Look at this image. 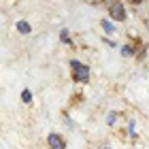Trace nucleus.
<instances>
[{"label":"nucleus","instance_id":"obj_1","mask_svg":"<svg viewBox=\"0 0 149 149\" xmlns=\"http://www.w3.org/2000/svg\"><path fill=\"white\" fill-rule=\"evenodd\" d=\"M109 13L113 19H117V22H126V9L121 2H111L109 4Z\"/></svg>","mask_w":149,"mask_h":149},{"label":"nucleus","instance_id":"obj_2","mask_svg":"<svg viewBox=\"0 0 149 149\" xmlns=\"http://www.w3.org/2000/svg\"><path fill=\"white\" fill-rule=\"evenodd\" d=\"M47 143H49L51 149H66V139H62L56 132H51L49 136H47Z\"/></svg>","mask_w":149,"mask_h":149},{"label":"nucleus","instance_id":"obj_3","mask_svg":"<svg viewBox=\"0 0 149 149\" xmlns=\"http://www.w3.org/2000/svg\"><path fill=\"white\" fill-rule=\"evenodd\" d=\"M72 79L77 81V83H87V81H90V68L83 64L81 68H77V70L72 72Z\"/></svg>","mask_w":149,"mask_h":149},{"label":"nucleus","instance_id":"obj_4","mask_svg":"<svg viewBox=\"0 0 149 149\" xmlns=\"http://www.w3.org/2000/svg\"><path fill=\"white\" fill-rule=\"evenodd\" d=\"M17 32H22V34H30L32 28H30L28 22H24V19H22V22H17Z\"/></svg>","mask_w":149,"mask_h":149},{"label":"nucleus","instance_id":"obj_5","mask_svg":"<svg viewBox=\"0 0 149 149\" xmlns=\"http://www.w3.org/2000/svg\"><path fill=\"white\" fill-rule=\"evenodd\" d=\"M134 53H136V49H134L132 45H124V47H121V56H124V58H132Z\"/></svg>","mask_w":149,"mask_h":149},{"label":"nucleus","instance_id":"obj_6","mask_svg":"<svg viewBox=\"0 0 149 149\" xmlns=\"http://www.w3.org/2000/svg\"><path fill=\"white\" fill-rule=\"evenodd\" d=\"M117 119H119V113H115V111H111L109 115H107V124H109V126H115Z\"/></svg>","mask_w":149,"mask_h":149},{"label":"nucleus","instance_id":"obj_7","mask_svg":"<svg viewBox=\"0 0 149 149\" xmlns=\"http://www.w3.org/2000/svg\"><path fill=\"white\" fill-rule=\"evenodd\" d=\"M100 26H102L104 32H109V34H113V32H115V26H113L111 22H107V19H100Z\"/></svg>","mask_w":149,"mask_h":149},{"label":"nucleus","instance_id":"obj_8","mask_svg":"<svg viewBox=\"0 0 149 149\" xmlns=\"http://www.w3.org/2000/svg\"><path fill=\"white\" fill-rule=\"evenodd\" d=\"M22 100H24L26 104L32 102V94H30V90H24V92H22Z\"/></svg>","mask_w":149,"mask_h":149},{"label":"nucleus","instance_id":"obj_9","mask_svg":"<svg viewBox=\"0 0 149 149\" xmlns=\"http://www.w3.org/2000/svg\"><path fill=\"white\" fill-rule=\"evenodd\" d=\"M60 40H62V43H66V45H70V36H68V30H62V32H60Z\"/></svg>","mask_w":149,"mask_h":149},{"label":"nucleus","instance_id":"obj_10","mask_svg":"<svg viewBox=\"0 0 149 149\" xmlns=\"http://www.w3.org/2000/svg\"><path fill=\"white\" fill-rule=\"evenodd\" d=\"M81 66H83V64H81V62H77V60H72V62H70V68H74V70H77V68H81Z\"/></svg>","mask_w":149,"mask_h":149},{"label":"nucleus","instance_id":"obj_11","mask_svg":"<svg viewBox=\"0 0 149 149\" xmlns=\"http://www.w3.org/2000/svg\"><path fill=\"white\" fill-rule=\"evenodd\" d=\"M132 2H134V4H143L145 0H132Z\"/></svg>","mask_w":149,"mask_h":149},{"label":"nucleus","instance_id":"obj_12","mask_svg":"<svg viewBox=\"0 0 149 149\" xmlns=\"http://www.w3.org/2000/svg\"><path fill=\"white\" fill-rule=\"evenodd\" d=\"M100 149H111V147H109V145H102V147H100Z\"/></svg>","mask_w":149,"mask_h":149}]
</instances>
